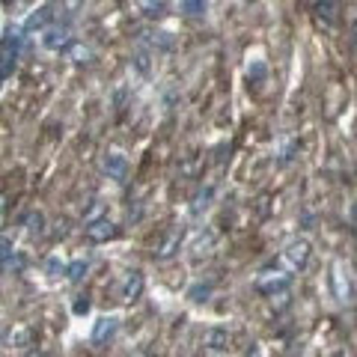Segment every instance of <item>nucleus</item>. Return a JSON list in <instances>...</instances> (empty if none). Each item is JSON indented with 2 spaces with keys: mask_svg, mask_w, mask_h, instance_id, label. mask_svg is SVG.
I'll return each instance as SVG.
<instances>
[{
  "mask_svg": "<svg viewBox=\"0 0 357 357\" xmlns=\"http://www.w3.org/2000/svg\"><path fill=\"white\" fill-rule=\"evenodd\" d=\"M310 259H313V244L306 241V238H292L280 253V265H283V271H289V274L304 271V268L310 265Z\"/></svg>",
  "mask_w": 357,
  "mask_h": 357,
  "instance_id": "f257e3e1",
  "label": "nucleus"
},
{
  "mask_svg": "<svg viewBox=\"0 0 357 357\" xmlns=\"http://www.w3.org/2000/svg\"><path fill=\"white\" fill-rule=\"evenodd\" d=\"M327 283H331V295L336 304H349L354 298V280H351V268L342 259L331 262V274H327Z\"/></svg>",
  "mask_w": 357,
  "mask_h": 357,
  "instance_id": "f03ea898",
  "label": "nucleus"
},
{
  "mask_svg": "<svg viewBox=\"0 0 357 357\" xmlns=\"http://www.w3.org/2000/svg\"><path fill=\"white\" fill-rule=\"evenodd\" d=\"M292 286V274L283 271V268H268L256 277V289H259L265 298H280L283 292H289Z\"/></svg>",
  "mask_w": 357,
  "mask_h": 357,
  "instance_id": "7ed1b4c3",
  "label": "nucleus"
},
{
  "mask_svg": "<svg viewBox=\"0 0 357 357\" xmlns=\"http://www.w3.org/2000/svg\"><path fill=\"white\" fill-rule=\"evenodd\" d=\"M21 30H9L3 36V42H0V81L15 68V60L21 54Z\"/></svg>",
  "mask_w": 357,
  "mask_h": 357,
  "instance_id": "20e7f679",
  "label": "nucleus"
},
{
  "mask_svg": "<svg viewBox=\"0 0 357 357\" xmlns=\"http://www.w3.org/2000/svg\"><path fill=\"white\" fill-rule=\"evenodd\" d=\"M182 241H185V232L176 226V230H170V232L161 235V241L152 247V256H155V259H161V262L170 259V256H176L178 250H182Z\"/></svg>",
  "mask_w": 357,
  "mask_h": 357,
  "instance_id": "39448f33",
  "label": "nucleus"
},
{
  "mask_svg": "<svg viewBox=\"0 0 357 357\" xmlns=\"http://www.w3.org/2000/svg\"><path fill=\"white\" fill-rule=\"evenodd\" d=\"M102 170H104L107 178H113V182H125V176H128V158L113 149V152H107V155H104Z\"/></svg>",
  "mask_w": 357,
  "mask_h": 357,
  "instance_id": "423d86ee",
  "label": "nucleus"
},
{
  "mask_svg": "<svg viewBox=\"0 0 357 357\" xmlns=\"http://www.w3.org/2000/svg\"><path fill=\"white\" fill-rule=\"evenodd\" d=\"M86 238H89V241H93V244H104V241H111V238H116V223L113 221H107V217H102V221H95V223H89L86 226Z\"/></svg>",
  "mask_w": 357,
  "mask_h": 357,
  "instance_id": "0eeeda50",
  "label": "nucleus"
},
{
  "mask_svg": "<svg viewBox=\"0 0 357 357\" xmlns=\"http://www.w3.org/2000/svg\"><path fill=\"white\" fill-rule=\"evenodd\" d=\"M140 295H143V274L140 271H128L125 280H122V289H119V298H122L125 304H131Z\"/></svg>",
  "mask_w": 357,
  "mask_h": 357,
  "instance_id": "6e6552de",
  "label": "nucleus"
},
{
  "mask_svg": "<svg viewBox=\"0 0 357 357\" xmlns=\"http://www.w3.org/2000/svg\"><path fill=\"white\" fill-rule=\"evenodd\" d=\"M42 45L48 48V51H66V48L72 45V39H68L66 27H48L45 36H42Z\"/></svg>",
  "mask_w": 357,
  "mask_h": 357,
  "instance_id": "1a4fd4ad",
  "label": "nucleus"
},
{
  "mask_svg": "<svg viewBox=\"0 0 357 357\" xmlns=\"http://www.w3.org/2000/svg\"><path fill=\"white\" fill-rule=\"evenodd\" d=\"M51 9H54V6H39V9H33V12L27 15V21H24V33H36V30H48V24H51V18H54Z\"/></svg>",
  "mask_w": 357,
  "mask_h": 357,
  "instance_id": "9d476101",
  "label": "nucleus"
},
{
  "mask_svg": "<svg viewBox=\"0 0 357 357\" xmlns=\"http://www.w3.org/2000/svg\"><path fill=\"white\" fill-rule=\"evenodd\" d=\"M203 345L212 349V351L230 349V331H226V327H208V331L203 333Z\"/></svg>",
  "mask_w": 357,
  "mask_h": 357,
  "instance_id": "9b49d317",
  "label": "nucleus"
},
{
  "mask_svg": "<svg viewBox=\"0 0 357 357\" xmlns=\"http://www.w3.org/2000/svg\"><path fill=\"white\" fill-rule=\"evenodd\" d=\"M119 331V315H102L93 327V342H104Z\"/></svg>",
  "mask_w": 357,
  "mask_h": 357,
  "instance_id": "f8f14e48",
  "label": "nucleus"
},
{
  "mask_svg": "<svg viewBox=\"0 0 357 357\" xmlns=\"http://www.w3.org/2000/svg\"><path fill=\"white\" fill-rule=\"evenodd\" d=\"M66 57H68V63L84 66V63H89V57H93V51H89L86 45H81V42H72V45L66 48Z\"/></svg>",
  "mask_w": 357,
  "mask_h": 357,
  "instance_id": "ddd939ff",
  "label": "nucleus"
},
{
  "mask_svg": "<svg viewBox=\"0 0 357 357\" xmlns=\"http://www.w3.org/2000/svg\"><path fill=\"white\" fill-rule=\"evenodd\" d=\"M30 340H33V331H30L27 324H18V327H12V333H9V342H12L15 349H27Z\"/></svg>",
  "mask_w": 357,
  "mask_h": 357,
  "instance_id": "4468645a",
  "label": "nucleus"
},
{
  "mask_svg": "<svg viewBox=\"0 0 357 357\" xmlns=\"http://www.w3.org/2000/svg\"><path fill=\"white\" fill-rule=\"evenodd\" d=\"M12 259H15V247L9 238H0V271H9L12 268Z\"/></svg>",
  "mask_w": 357,
  "mask_h": 357,
  "instance_id": "2eb2a0df",
  "label": "nucleus"
},
{
  "mask_svg": "<svg viewBox=\"0 0 357 357\" xmlns=\"http://www.w3.org/2000/svg\"><path fill=\"white\" fill-rule=\"evenodd\" d=\"M89 271V262L86 259H75L72 265H66V277L72 283H77V280H84V274Z\"/></svg>",
  "mask_w": 357,
  "mask_h": 357,
  "instance_id": "dca6fc26",
  "label": "nucleus"
},
{
  "mask_svg": "<svg viewBox=\"0 0 357 357\" xmlns=\"http://www.w3.org/2000/svg\"><path fill=\"white\" fill-rule=\"evenodd\" d=\"M212 247H214V232H208L205 241H203V235H200V238L194 241V247H191V250H194V259H200V256H208V253H212Z\"/></svg>",
  "mask_w": 357,
  "mask_h": 357,
  "instance_id": "f3484780",
  "label": "nucleus"
},
{
  "mask_svg": "<svg viewBox=\"0 0 357 357\" xmlns=\"http://www.w3.org/2000/svg\"><path fill=\"white\" fill-rule=\"evenodd\" d=\"M45 271H48V277H60V274H66V262L60 259V256H48Z\"/></svg>",
  "mask_w": 357,
  "mask_h": 357,
  "instance_id": "a211bd4d",
  "label": "nucleus"
},
{
  "mask_svg": "<svg viewBox=\"0 0 357 357\" xmlns=\"http://www.w3.org/2000/svg\"><path fill=\"white\" fill-rule=\"evenodd\" d=\"M178 9H182L185 15H203L205 3H203V0H185V3H178Z\"/></svg>",
  "mask_w": 357,
  "mask_h": 357,
  "instance_id": "6ab92c4d",
  "label": "nucleus"
},
{
  "mask_svg": "<svg viewBox=\"0 0 357 357\" xmlns=\"http://www.w3.org/2000/svg\"><path fill=\"white\" fill-rule=\"evenodd\" d=\"M27 232L30 235H42V223H45V217H42V212H33V214H30L27 217Z\"/></svg>",
  "mask_w": 357,
  "mask_h": 357,
  "instance_id": "aec40b11",
  "label": "nucleus"
},
{
  "mask_svg": "<svg viewBox=\"0 0 357 357\" xmlns=\"http://www.w3.org/2000/svg\"><path fill=\"white\" fill-rule=\"evenodd\" d=\"M102 214H104V203H93L89 205V212L84 214V223H95V221H102Z\"/></svg>",
  "mask_w": 357,
  "mask_h": 357,
  "instance_id": "412c9836",
  "label": "nucleus"
},
{
  "mask_svg": "<svg viewBox=\"0 0 357 357\" xmlns=\"http://www.w3.org/2000/svg\"><path fill=\"white\" fill-rule=\"evenodd\" d=\"M140 9H146V15H155L158 18V15H164L167 6L164 3H140Z\"/></svg>",
  "mask_w": 357,
  "mask_h": 357,
  "instance_id": "4be33fe9",
  "label": "nucleus"
},
{
  "mask_svg": "<svg viewBox=\"0 0 357 357\" xmlns=\"http://www.w3.org/2000/svg\"><path fill=\"white\" fill-rule=\"evenodd\" d=\"M208 292H212L208 286H196V289H191V298H194V301H205Z\"/></svg>",
  "mask_w": 357,
  "mask_h": 357,
  "instance_id": "5701e85b",
  "label": "nucleus"
},
{
  "mask_svg": "<svg viewBox=\"0 0 357 357\" xmlns=\"http://www.w3.org/2000/svg\"><path fill=\"white\" fill-rule=\"evenodd\" d=\"M89 310V301H86V298H84V301H77L75 304V313H86Z\"/></svg>",
  "mask_w": 357,
  "mask_h": 357,
  "instance_id": "b1692460",
  "label": "nucleus"
},
{
  "mask_svg": "<svg viewBox=\"0 0 357 357\" xmlns=\"http://www.w3.org/2000/svg\"><path fill=\"white\" fill-rule=\"evenodd\" d=\"M247 357H265V349H262V345H256V349H253L250 354H247Z\"/></svg>",
  "mask_w": 357,
  "mask_h": 357,
  "instance_id": "393cba45",
  "label": "nucleus"
},
{
  "mask_svg": "<svg viewBox=\"0 0 357 357\" xmlns=\"http://www.w3.org/2000/svg\"><path fill=\"white\" fill-rule=\"evenodd\" d=\"M354 42H357V24H354Z\"/></svg>",
  "mask_w": 357,
  "mask_h": 357,
  "instance_id": "a878e982",
  "label": "nucleus"
},
{
  "mask_svg": "<svg viewBox=\"0 0 357 357\" xmlns=\"http://www.w3.org/2000/svg\"><path fill=\"white\" fill-rule=\"evenodd\" d=\"M0 221H3V208H0Z\"/></svg>",
  "mask_w": 357,
  "mask_h": 357,
  "instance_id": "bb28decb",
  "label": "nucleus"
},
{
  "mask_svg": "<svg viewBox=\"0 0 357 357\" xmlns=\"http://www.w3.org/2000/svg\"><path fill=\"white\" fill-rule=\"evenodd\" d=\"M0 357H3V354H0Z\"/></svg>",
  "mask_w": 357,
  "mask_h": 357,
  "instance_id": "cd10ccee",
  "label": "nucleus"
}]
</instances>
